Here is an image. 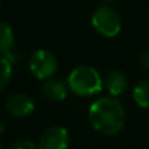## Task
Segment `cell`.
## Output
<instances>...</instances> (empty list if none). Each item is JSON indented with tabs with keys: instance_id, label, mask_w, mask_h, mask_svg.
<instances>
[{
	"instance_id": "5bb4252c",
	"label": "cell",
	"mask_w": 149,
	"mask_h": 149,
	"mask_svg": "<svg viewBox=\"0 0 149 149\" xmlns=\"http://www.w3.org/2000/svg\"><path fill=\"white\" fill-rule=\"evenodd\" d=\"M4 132H5V124L3 123L1 120H0V136H1V135L4 134Z\"/></svg>"
},
{
	"instance_id": "6da1fadb",
	"label": "cell",
	"mask_w": 149,
	"mask_h": 149,
	"mask_svg": "<svg viewBox=\"0 0 149 149\" xmlns=\"http://www.w3.org/2000/svg\"><path fill=\"white\" fill-rule=\"evenodd\" d=\"M88 118L98 134L113 136L123 130L126 123V111L116 97L105 95L95 100L89 106Z\"/></svg>"
},
{
	"instance_id": "2e32d148",
	"label": "cell",
	"mask_w": 149,
	"mask_h": 149,
	"mask_svg": "<svg viewBox=\"0 0 149 149\" xmlns=\"http://www.w3.org/2000/svg\"><path fill=\"white\" fill-rule=\"evenodd\" d=\"M0 149H5L4 147H3V144H1V143H0Z\"/></svg>"
},
{
	"instance_id": "8fae6325",
	"label": "cell",
	"mask_w": 149,
	"mask_h": 149,
	"mask_svg": "<svg viewBox=\"0 0 149 149\" xmlns=\"http://www.w3.org/2000/svg\"><path fill=\"white\" fill-rule=\"evenodd\" d=\"M12 65L13 64L7 58L0 55V92H3L8 86V84L10 82L12 70H13Z\"/></svg>"
},
{
	"instance_id": "9c48e42d",
	"label": "cell",
	"mask_w": 149,
	"mask_h": 149,
	"mask_svg": "<svg viewBox=\"0 0 149 149\" xmlns=\"http://www.w3.org/2000/svg\"><path fill=\"white\" fill-rule=\"evenodd\" d=\"M15 46V33L7 22L0 21V55L10 52Z\"/></svg>"
},
{
	"instance_id": "7c38bea8",
	"label": "cell",
	"mask_w": 149,
	"mask_h": 149,
	"mask_svg": "<svg viewBox=\"0 0 149 149\" xmlns=\"http://www.w3.org/2000/svg\"><path fill=\"white\" fill-rule=\"evenodd\" d=\"M9 149H38V148H37V145L34 144L31 140L21 139V140H17V141L13 143L9 147Z\"/></svg>"
},
{
	"instance_id": "8992f818",
	"label": "cell",
	"mask_w": 149,
	"mask_h": 149,
	"mask_svg": "<svg viewBox=\"0 0 149 149\" xmlns=\"http://www.w3.org/2000/svg\"><path fill=\"white\" fill-rule=\"evenodd\" d=\"M36 109L33 98L25 93H15L5 101V110L15 118L29 116Z\"/></svg>"
},
{
	"instance_id": "7a4b0ae2",
	"label": "cell",
	"mask_w": 149,
	"mask_h": 149,
	"mask_svg": "<svg viewBox=\"0 0 149 149\" xmlns=\"http://www.w3.org/2000/svg\"><path fill=\"white\" fill-rule=\"evenodd\" d=\"M70 90L79 97H93L102 90L103 81L95 68L80 65L70 73L67 79Z\"/></svg>"
},
{
	"instance_id": "30bf717a",
	"label": "cell",
	"mask_w": 149,
	"mask_h": 149,
	"mask_svg": "<svg viewBox=\"0 0 149 149\" xmlns=\"http://www.w3.org/2000/svg\"><path fill=\"white\" fill-rule=\"evenodd\" d=\"M135 103L141 109H149V79L140 81L132 90Z\"/></svg>"
},
{
	"instance_id": "4fadbf2b",
	"label": "cell",
	"mask_w": 149,
	"mask_h": 149,
	"mask_svg": "<svg viewBox=\"0 0 149 149\" xmlns=\"http://www.w3.org/2000/svg\"><path fill=\"white\" fill-rule=\"evenodd\" d=\"M139 62H140V65H141L144 70H148L149 71V49L145 50V51L143 52L141 55H140Z\"/></svg>"
},
{
	"instance_id": "5b68a950",
	"label": "cell",
	"mask_w": 149,
	"mask_h": 149,
	"mask_svg": "<svg viewBox=\"0 0 149 149\" xmlns=\"http://www.w3.org/2000/svg\"><path fill=\"white\" fill-rule=\"evenodd\" d=\"M70 145V134L65 127L52 126L45 130L39 137L38 149H67Z\"/></svg>"
},
{
	"instance_id": "9a60e30c",
	"label": "cell",
	"mask_w": 149,
	"mask_h": 149,
	"mask_svg": "<svg viewBox=\"0 0 149 149\" xmlns=\"http://www.w3.org/2000/svg\"><path fill=\"white\" fill-rule=\"evenodd\" d=\"M103 1H105V5H109L110 3H113L114 0H103Z\"/></svg>"
},
{
	"instance_id": "277c9868",
	"label": "cell",
	"mask_w": 149,
	"mask_h": 149,
	"mask_svg": "<svg viewBox=\"0 0 149 149\" xmlns=\"http://www.w3.org/2000/svg\"><path fill=\"white\" fill-rule=\"evenodd\" d=\"M29 70L36 79L47 81L58 71V60L49 50H37L30 55Z\"/></svg>"
},
{
	"instance_id": "3957f363",
	"label": "cell",
	"mask_w": 149,
	"mask_h": 149,
	"mask_svg": "<svg viewBox=\"0 0 149 149\" xmlns=\"http://www.w3.org/2000/svg\"><path fill=\"white\" fill-rule=\"evenodd\" d=\"M92 25L101 36L106 38L116 37L122 30V20L119 13L110 5H102L92 16Z\"/></svg>"
},
{
	"instance_id": "ba28073f",
	"label": "cell",
	"mask_w": 149,
	"mask_h": 149,
	"mask_svg": "<svg viewBox=\"0 0 149 149\" xmlns=\"http://www.w3.org/2000/svg\"><path fill=\"white\" fill-rule=\"evenodd\" d=\"M70 86L67 81L63 80H47L42 86V94L45 98L52 102H62L67 98Z\"/></svg>"
},
{
	"instance_id": "52a82bcc",
	"label": "cell",
	"mask_w": 149,
	"mask_h": 149,
	"mask_svg": "<svg viewBox=\"0 0 149 149\" xmlns=\"http://www.w3.org/2000/svg\"><path fill=\"white\" fill-rule=\"evenodd\" d=\"M103 85L111 97H119L128 89V79L122 71L113 70L105 76Z\"/></svg>"
}]
</instances>
